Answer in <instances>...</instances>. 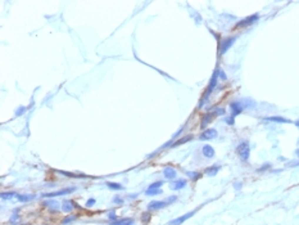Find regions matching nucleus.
<instances>
[{"mask_svg": "<svg viewBox=\"0 0 299 225\" xmlns=\"http://www.w3.org/2000/svg\"><path fill=\"white\" fill-rule=\"evenodd\" d=\"M225 122H226V124H228V125H234V124H235V117H233V116H230V117H226V118H225Z\"/></svg>", "mask_w": 299, "mask_h": 225, "instance_id": "31", "label": "nucleus"}, {"mask_svg": "<svg viewBox=\"0 0 299 225\" xmlns=\"http://www.w3.org/2000/svg\"><path fill=\"white\" fill-rule=\"evenodd\" d=\"M176 199H177V197H176V196H171V197H168V198L166 199V202L168 203V205H170V203H173Z\"/></svg>", "mask_w": 299, "mask_h": 225, "instance_id": "35", "label": "nucleus"}, {"mask_svg": "<svg viewBox=\"0 0 299 225\" xmlns=\"http://www.w3.org/2000/svg\"><path fill=\"white\" fill-rule=\"evenodd\" d=\"M75 203H73L72 201H63V203H62V210L64 211V212H71V211L73 210V206Z\"/></svg>", "mask_w": 299, "mask_h": 225, "instance_id": "18", "label": "nucleus"}, {"mask_svg": "<svg viewBox=\"0 0 299 225\" xmlns=\"http://www.w3.org/2000/svg\"><path fill=\"white\" fill-rule=\"evenodd\" d=\"M163 175H164V178L166 179H168V180H172V179H176L177 173H176V170L175 168H172V167H164L163 168Z\"/></svg>", "mask_w": 299, "mask_h": 225, "instance_id": "10", "label": "nucleus"}, {"mask_svg": "<svg viewBox=\"0 0 299 225\" xmlns=\"http://www.w3.org/2000/svg\"><path fill=\"white\" fill-rule=\"evenodd\" d=\"M265 120H266V121L277 122V124H289V122H290V120H288V118L281 117V116H270V117H266Z\"/></svg>", "mask_w": 299, "mask_h": 225, "instance_id": "12", "label": "nucleus"}, {"mask_svg": "<svg viewBox=\"0 0 299 225\" xmlns=\"http://www.w3.org/2000/svg\"><path fill=\"white\" fill-rule=\"evenodd\" d=\"M236 153H238L239 158H240L243 162H247V161L249 160V154H250V147H249V143L248 142H241L236 148Z\"/></svg>", "mask_w": 299, "mask_h": 225, "instance_id": "1", "label": "nucleus"}, {"mask_svg": "<svg viewBox=\"0 0 299 225\" xmlns=\"http://www.w3.org/2000/svg\"><path fill=\"white\" fill-rule=\"evenodd\" d=\"M16 197L19 202H29L35 198V194H17Z\"/></svg>", "mask_w": 299, "mask_h": 225, "instance_id": "17", "label": "nucleus"}, {"mask_svg": "<svg viewBox=\"0 0 299 225\" xmlns=\"http://www.w3.org/2000/svg\"><path fill=\"white\" fill-rule=\"evenodd\" d=\"M108 219L112 220V223H113V221H117V216H116V212H114V211L109 212V215H108Z\"/></svg>", "mask_w": 299, "mask_h": 225, "instance_id": "33", "label": "nucleus"}, {"mask_svg": "<svg viewBox=\"0 0 299 225\" xmlns=\"http://www.w3.org/2000/svg\"><path fill=\"white\" fill-rule=\"evenodd\" d=\"M26 110H27L26 107H19L18 110L16 111V116H22V115L24 113V111H26Z\"/></svg>", "mask_w": 299, "mask_h": 225, "instance_id": "32", "label": "nucleus"}, {"mask_svg": "<svg viewBox=\"0 0 299 225\" xmlns=\"http://www.w3.org/2000/svg\"><path fill=\"white\" fill-rule=\"evenodd\" d=\"M161 193L163 194V192H162L161 189H149V188H148L146 191H145L146 196H157V194H161Z\"/></svg>", "mask_w": 299, "mask_h": 225, "instance_id": "22", "label": "nucleus"}, {"mask_svg": "<svg viewBox=\"0 0 299 225\" xmlns=\"http://www.w3.org/2000/svg\"><path fill=\"white\" fill-rule=\"evenodd\" d=\"M125 225H133V220H132V219H130V220H128V221H127V223H126Z\"/></svg>", "mask_w": 299, "mask_h": 225, "instance_id": "41", "label": "nucleus"}, {"mask_svg": "<svg viewBox=\"0 0 299 225\" xmlns=\"http://www.w3.org/2000/svg\"><path fill=\"white\" fill-rule=\"evenodd\" d=\"M217 80H218V68H217L216 71H214L213 76H212V79H211L209 85H208V87H207V90H206L204 97H203V99H202V103L199 104V107H203V104H204V100L208 99V97L211 95V94H212L213 89H214V87H216V85H217Z\"/></svg>", "mask_w": 299, "mask_h": 225, "instance_id": "2", "label": "nucleus"}, {"mask_svg": "<svg viewBox=\"0 0 299 225\" xmlns=\"http://www.w3.org/2000/svg\"><path fill=\"white\" fill-rule=\"evenodd\" d=\"M220 168H221V166H209L208 168H206V175H208V176H214L217 173L220 171Z\"/></svg>", "mask_w": 299, "mask_h": 225, "instance_id": "16", "label": "nucleus"}, {"mask_svg": "<svg viewBox=\"0 0 299 225\" xmlns=\"http://www.w3.org/2000/svg\"><path fill=\"white\" fill-rule=\"evenodd\" d=\"M295 125H297V126H298V128H299V120H298L297 122H295Z\"/></svg>", "mask_w": 299, "mask_h": 225, "instance_id": "42", "label": "nucleus"}, {"mask_svg": "<svg viewBox=\"0 0 299 225\" xmlns=\"http://www.w3.org/2000/svg\"><path fill=\"white\" fill-rule=\"evenodd\" d=\"M202 152H203V156L207 157V158H212V157H214V149H213V147L209 145V144H206V145H203Z\"/></svg>", "mask_w": 299, "mask_h": 225, "instance_id": "13", "label": "nucleus"}, {"mask_svg": "<svg viewBox=\"0 0 299 225\" xmlns=\"http://www.w3.org/2000/svg\"><path fill=\"white\" fill-rule=\"evenodd\" d=\"M149 217H150L149 214H144V216H143V221H144V223H146V221L149 220Z\"/></svg>", "mask_w": 299, "mask_h": 225, "instance_id": "38", "label": "nucleus"}, {"mask_svg": "<svg viewBox=\"0 0 299 225\" xmlns=\"http://www.w3.org/2000/svg\"><path fill=\"white\" fill-rule=\"evenodd\" d=\"M218 76H220V77H221V79H222V80H227V76H226V73H225V72L222 71V70H220V68H218Z\"/></svg>", "mask_w": 299, "mask_h": 225, "instance_id": "36", "label": "nucleus"}, {"mask_svg": "<svg viewBox=\"0 0 299 225\" xmlns=\"http://www.w3.org/2000/svg\"><path fill=\"white\" fill-rule=\"evenodd\" d=\"M295 153H297V156L299 157V148H298V150H297V152H295Z\"/></svg>", "mask_w": 299, "mask_h": 225, "instance_id": "43", "label": "nucleus"}, {"mask_svg": "<svg viewBox=\"0 0 299 225\" xmlns=\"http://www.w3.org/2000/svg\"><path fill=\"white\" fill-rule=\"evenodd\" d=\"M268 168H271V163H266V165H263V166H261L258 168V173H263V171L268 170Z\"/></svg>", "mask_w": 299, "mask_h": 225, "instance_id": "30", "label": "nucleus"}, {"mask_svg": "<svg viewBox=\"0 0 299 225\" xmlns=\"http://www.w3.org/2000/svg\"><path fill=\"white\" fill-rule=\"evenodd\" d=\"M113 202L117 203V205H122V203H123V199H122L119 196H116L114 198H113Z\"/></svg>", "mask_w": 299, "mask_h": 225, "instance_id": "34", "label": "nucleus"}, {"mask_svg": "<svg viewBox=\"0 0 299 225\" xmlns=\"http://www.w3.org/2000/svg\"><path fill=\"white\" fill-rule=\"evenodd\" d=\"M213 117H214V113H213V112H208V113H206L204 117H203V120H202V128L204 129L206 126L208 125L211 121H212Z\"/></svg>", "mask_w": 299, "mask_h": 225, "instance_id": "15", "label": "nucleus"}, {"mask_svg": "<svg viewBox=\"0 0 299 225\" xmlns=\"http://www.w3.org/2000/svg\"><path fill=\"white\" fill-rule=\"evenodd\" d=\"M235 40H236V37H228V39H225V40L221 43V47H220V55L225 54L228 49L233 47V44L235 43Z\"/></svg>", "mask_w": 299, "mask_h": 225, "instance_id": "5", "label": "nucleus"}, {"mask_svg": "<svg viewBox=\"0 0 299 225\" xmlns=\"http://www.w3.org/2000/svg\"><path fill=\"white\" fill-rule=\"evenodd\" d=\"M107 187L109 188V189H112V191H121V189H123V187H122L121 184H117V183H111V181L107 183Z\"/></svg>", "mask_w": 299, "mask_h": 225, "instance_id": "20", "label": "nucleus"}, {"mask_svg": "<svg viewBox=\"0 0 299 225\" xmlns=\"http://www.w3.org/2000/svg\"><path fill=\"white\" fill-rule=\"evenodd\" d=\"M76 188L75 187H71V188H64V189H61V191H57V192H51V193H44L43 197L45 198H53V197H58V196H64V194H69V193L75 192Z\"/></svg>", "mask_w": 299, "mask_h": 225, "instance_id": "3", "label": "nucleus"}, {"mask_svg": "<svg viewBox=\"0 0 299 225\" xmlns=\"http://www.w3.org/2000/svg\"><path fill=\"white\" fill-rule=\"evenodd\" d=\"M130 219L128 217H126V219H121V220H117V221H113V223H111V225H125L127 223Z\"/></svg>", "mask_w": 299, "mask_h": 225, "instance_id": "27", "label": "nucleus"}, {"mask_svg": "<svg viewBox=\"0 0 299 225\" xmlns=\"http://www.w3.org/2000/svg\"><path fill=\"white\" fill-rule=\"evenodd\" d=\"M24 225H30V224H24Z\"/></svg>", "mask_w": 299, "mask_h": 225, "instance_id": "44", "label": "nucleus"}, {"mask_svg": "<svg viewBox=\"0 0 299 225\" xmlns=\"http://www.w3.org/2000/svg\"><path fill=\"white\" fill-rule=\"evenodd\" d=\"M230 108L233 110V113H231V116L235 117V116L240 115L241 112H243V110H244V104H243L241 102H233V103L230 104Z\"/></svg>", "mask_w": 299, "mask_h": 225, "instance_id": "8", "label": "nucleus"}, {"mask_svg": "<svg viewBox=\"0 0 299 225\" xmlns=\"http://www.w3.org/2000/svg\"><path fill=\"white\" fill-rule=\"evenodd\" d=\"M18 219H19V216H18V215H17V210H16V211H14V214H13V216H12V217H10L9 223H10V224H14V223H16V221H17V220H18Z\"/></svg>", "mask_w": 299, "mask_h": 225, "instance_id": "29", "label": "nucleus"}, {"mask_svg": "<svg viewBox=\"0 0 299 225\" xmlns=\"http://www.w3.org/2000/svg\"><path fill=\"white\" fill-rule=\"evenodd\" d=\"M186 174H188V176H189V178H191L193 180H198V179H199L200 176H202V174L195 173V171H188Z\"/></svg>", "mask_w": 299, "mask_h": 225, "instance_id": "23", "label": "nucleus"}, {"mask_svg": "<svg viewBox=\"0 0 299 225\" xmlns=\"http://www.w3.org/2000/svg\"><path fill=\"white\" fill-rule=\"evenodd\" d=\"M289 166H290V167H293V166H299V162H291V163H289Z\"/></svg>", "mask_w": 299, "mask_h": 225, "instance_id": "40", "label": "nucleus"}, {"mask_svg": "<svg viewBox=\"0 0 299 225\" xmlns=\"http://www.w3.org/2000/svg\"><path fill=\"white\" fill-rule=\"evenodd\" d=\"M76 219H77V216H67L66 219L62 221V224H63V225H67V224L72 223V221H75Z\"/></svg>", "mask_w": 299, "mask_h": 225, "instance_id": "26", "label": "nucleus"}, {"mask_svg": "<svg viewBox=\"0 0 299 225\" xmlns=\"http://www.w3.org/2000/svg\"><path fill=\"white\" fill-rule=\"evenodd\" d=\"M258 18H259L258 14H253V16H250V17H248V18H245V19L240 21V22H238L236 26H235V29H240V27H248V26H250V24H253L254 22H257V21H258Z\"/></svg>", "mask_w": 299, "mask_h": 225, "instance_id": "4", "label": "nucleus"}, {"mask_svg": "<svg viewBox=\"0 0 299 225\" xmlns=\"http://www.w3.org/2000/svg\"><path fill=\"white\" fill-rule=\"evenodd\" d=\"M14 196H17L16 193H13V192H3L1 193V198L3 199H10V198H13Z\"/></svg>", "mask_w": 299, "mask_h": 225, "instance_id": "24", "label": "nucleus"}, {"mask_svg": "<svg viewBox=\"0 0 299 225\" xmlns=\"http://www.w3.org/2000/svg\"><path fill=\"white\" fill-rule=\"evenodd\" d=\"M166 206H168V203L166 201H153L148 205V210L149 211H156V210H161L164 209Z\"/></svg>", "mask_w": 299, "mask_h": 225, "instance_id": "9", "label": "nucleus"}, {"mask_svg": "<svg viewBox=\"0 0 299 225\" xmlns=\"http://www.w3.org/2000/svg\"><path fill=\"white\" fill-rule=\"evenodd\" d=\"M55 173L66 175V176H69V178H87V175H83V174L76 175V174H72V173H66V171H58V170H55Z\"/></svg>", "mask_w": 299, "mask_h": 225, "instance_id": "19", "label": "nucleus"}, {"mask_svg": "<svg viewBox=\"0 0 299 225\" xmlns=\"http://www.w3.org/2000/svg\"><path fill=\"white\" fill-rule=\"evenodd\" d=\"M218 136V133H217L216 129H207L206 131H203V134H200L199 139L200 140H211V139H214Z\"/></svg>", "mask_w": 299, "mask_h": 225, "instance_id": "7", "label": "nucleus"}, {"mask_svg": "<svg viewBox=\"0 0 299 225\" xmlns=\"http://www.w3.org/2000/svg\"><path fill=\"white\" fill-rule=\"evenodd\" d=\"M191 139H193V135H188V136H185V138H182V139H178L176 143L172 144V147L181 145V144H184V143H186V142H189V140H191Z\"/></svg>", "mask_w": 299, "mask_h": 225, "instance_id": "21", "label": "nucleus"}, {"mask_svg": "<svg viewBox=\"0 0 299 225\" xmlns=\"http://www.w3.org/2000/svg\"><path fill=\"white\" fill-rule=\"evenodd\" d=\"M43 205L46 206V207H49V210H51V211H57V210H59V203H58L57 201H54V199H50V198H49V201H45Z\"/></svg>", "mask_w": 299, "mask_h": 225, "instance_id": "14", "label": "nucleus"}, {"mask_svg": "<svg viewBox=\"0 0 299 225\" xmlns=\"http://www.w3.org/2000/svg\"><path fill=\"white\" fill-rule=\"evenodd\" d=\"M234 188L238 189V191H239V189H241V183H239V181L235 183V184H234Z\"/></svg>", "mask_w": 299, "mask_h": 225, "instance_id": "39", "label": "nucleus"}, {"mask_svg": "<svg viewBox=\"0 0 299 225\" xmlns=\"http://www.w3.org/2000/svg\"><path fill=\"white\" fill-rule=\"evenodd\" d=\"M163 184H164L163 181H156V183H153V184L149 185V189H161V187Z\"/></svg>", "mask_w": 299, "mask_h": 225, "instance_id": "25", "label": "nucleus"}, {"mask_svg": "<svg viewBox=\"0 0 299 225\" xmlns=\"http://www.w3.org/2000/svg\"><path fill=\"white\" fill-rule=\"evenodd\" d=\"M194 215H195V211H190V212L185 214V215H182L180 217H176L175 220H171L170 223H168V225H181L182 223H185L186 220L190 219V217L194 216Z\"/></svg>", "mask_w": 299, "mask_h": 225, "instance_id": "6", "label": "nucleus"}, {"mask_svg": "<svg viewBox=\"0 0 299 225\" xmlns=\"http://www.w3.org/2000/svg\"><path fill=\"white\" fill-rule=\"evenodd\" d=\"M95 203H96V201H95L94 198H91V199H89V201L86 202V207H93Z\"/></svg>", "mask_w": 299, "mask_h": 225, "instance_id": "37", "label": "nucleus"}, {"mask_svg": "<svg viewBox=\"0 0 299 225\" xmlns=\"http://www.w3.org/2000/svg\"><path fill=\"white\" fill-rule=\"evenodd\" d=\"M213 113H214V116H223L226 113V111H225L223 108H216V110L213 111Z\"/></svg>", "mask_w": 299, "mask_h": 225, "instance_id": "28", "label": "nucleus"}, {"mask_svg": "<svg viewBox=\"0 0 299 225\" xmlns=\"http://www.w3.org/2000/svg\"><path fill=\"white\" fill-rule=\"evenodd\" d=\"M186 184H188V180H186V179H178L173 184H171V189L172 191H178V189H182L184 187H186Z\"/></svg>", "mask_w": 299, "mask_h": 225, "instance_id": "11", "label": "nucleus"}]
</instances>
